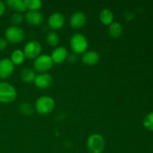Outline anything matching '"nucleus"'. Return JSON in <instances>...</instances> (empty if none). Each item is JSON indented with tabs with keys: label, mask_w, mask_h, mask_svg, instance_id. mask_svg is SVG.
Segmentation results:
<instances>
[{
	"label": "nucleus",
	"mask_w": 153,
	"mask_h": 153,
	"mask_svg": "<svg viewBox=\"0 0 153 153\" xmlns=\"http://www.w3.org/2000/svg\"><path fill=\"white\" fill-rule=\"evenodd\" d=\"M27 9L29 10H38L42 7V1L40 0H25Z\"/></svg>",
	"instance_id": "obj_22"
},
{
	"label": "nucleus",
	"mask_w": 153,
	"mask_h": 153,
	"mask_svg": "<svg viewBox=\"0 0 153 153\" xmlns=\"http://www.w3.org/2000/svg\"><path fill=\"white\" fill-rule=\"evenodd\" d=\"M105 147V140L102 135L94 134L87 140V148L89 153H102Z\"/></svg>",
	"instance_id": "obj_4"
},
{
	"label": "nucleus",
	"mask_w": 153,
	"mask_h": 153,
	"mask_svg": "<svg viewBox=\"0 0 153 153\" xmlns=\"http://www.w3.org/2000/svg\"><path fill=\"white\" fill-rule=\"evenodd\" d=\"M34 107L31 104L28 102H22L19 105V111L21 113L26 116H29L34 113Z\"/></svg>",
	"instance_id": "obj_21"
},
{
	"label": "nucleus",
	"mask_w": 153,
	"mask_h": 153,
	"mask_svg": "<svg viewBox=\"0 0 153 153\" xmlns=\"http://www.w3.org/2000/svg\"><path fill=\"white\" fill-rule=\"evenodd\" d=\"M17 97L16 89L7 82H0V102L10 103Z\"/></svg>",
	"instance_id": "obj_2"
},
{
	"label": "nucleus",
	"mask_w": 153,
	"mask_h": 153,
	"mask_svg": "<svg viewBox=\"0 0 153 153\" xmlns=\"http://www.w3.org/2000/svg\"><path fill=\"white\" fill-rule=\"evenodd\" d=\"M46 40L49 45L52 46H56L59 43V36L55 31H51L46 35Z\"/></svg>",
	"instance_id": "obj_20"
},
{
	"label": "nucleus",
	"mask_w": 153,
	"mask_h": 153,
	"mask_svg": "<svg viewBox=\"0 0 153 153\" xmlns=\"http://www.w3.org/2000/svg\"><path fill=\"white\" fill-rule=\"evenodd\" d=\"M143 124L145 128L149 131H153V111L145 116L143 120Z\"/></svg>",
	"instance_id": "obj_23"
},
{
	"label": "nucleus",
	"mask_w": 153,
	"mask_h": 153,
	"mask_svg": "<svg viewBox=\"0 0 153 153\" xmlns=\"http://www.w3.org/2000/svg\"><path fill=\"white\" fill-rule=\"evenodd\" d=\"M6 3L8 7L14 9L17 12L21 13V12L26 11L27 10L25 1H22V0H7Z\"/></svg>",
	"instance_id": "obj_15"
},
{
	"label": "nucleus",
	"mask_w": 153,
	"mask_h": 153,
	"mask_svg": "<svg viewBox=\"0 0 153 153\" xmlns=\"http://www.w3.org/2000/svg\"><path fill=\"white\" fill-rule=\"evenodd\" d=\"M36 75L34 70L30 68H24L20 72V78L24 82L31 83L34 82Z\"/></svg>",
	"instance_id": "obj_17"
},
{
	"label": "nucleus",
	"mask_w": 153,
	"mask_h": 153,
	"mask_svg": "<svg viewBox=\"0 0 153 153\" xmlns=\"http://www.w3.org/2000/svg\"><path fill=\"white\" fill-rule=\"evenodd\" d=\"M6 40L12 43H18L22 42L25 38L24 31L19 26H9L4 32Z\"/></svg>",
	"instance_id": "obj_5"
},
{
	"label": "nucleus",
	"mask_w": 153,
	"mask_h": 153,
	"mask_svg": "<svg viewBox=\"0 0 153 153\" xmlns=\"http://www.w3.org/2000/svg\"><path fill=\"white\" fill-rule=\"evenodd\" d=\"M24 19V16L20 12H15L10 16V22L13 25L17 26L18 25L22 23Z\"/></svg>",
	"instance_id": "obj_24"
},
{
	"label": "nucleus",
	"mask_w": 153,
	"mask_h": 153,
	"mask_svg": "<svg viewBox=\"0 0 153 153\" xmlns=\"http://www.w3.org/2000/svg\"><path fill=\"white\" fill-rule=\"evenodd\" d=\"M64 24V16L58 12L51 14L48 19V25L52 30H58L61 28Z\"/></svg>",
	"instance_id": "obj_10"
},
{
	"label": "nucleus",
	"mask_w": 153,
	"mask_h": 153,
	"mask_svg": "<svg viewBox=\"0 0 153 153\" xmlns=\"http://www.w3.org/2000/svg\"><path fill=\"white\" fill-rule=\"evenodd\" d=\"M68 56V52L64 46H58L55 48L51 54V58L53 63L61 64L67 59Z\"/></svg>",
	"instance_id": "obj_12"
},
{
	"label": "nucleus",
	"mask_w": 153,
	"mask_h": 153,
	"mask_svg": "<svg viewBox=\"0 0 153 153\" xmlns=\"http://www.w3.org/2000/svg\"><path fill=\"white\" fill-rule=\"evenodd\" d=\"M25 19L28 24L32 25H39L43 22V16L38 10H28L25 13Z\"/></svg>",
	"instance_id": "obj_11"
},
{
	"label": "nucleus",
	"mask_w": 153,
	"mask_h": 153,
	"mask_svg": "<svg viewBox=\"0 0 153 153\" xmlns=\"http://www.w3.org/2000/svg\"><path fill=\"white\" fill-rule=\"evenodd\" d=\"M99 60H100V55L95 51H88L85 52L82 57V62L90 66L96 64Z\"/></svg>",
	"instance_id": "obj_14"
},
{
	"label": "nucleus",
	"mask_w": 153,
	"mask_h": 153,
	"mask_svg": "<svg viewBox=\"0 0 153 153\" xmlns=\"http://www.w3.org/2000/svg\"><path fill=\"white\" fill-rule=\"evenodd\" d=\"M108 31L109 34H110L112 37L118 38V37H120L123 34V27L120 22H112L111 24L109 25Z\"/></svg>",
	"instance_id": "obj_16"
},
{
	"label": "nucleus",
	"mask_w": 153,
	"mask_h": 153,
	"mask_svg": "<svg viewBox=\"0 0 153 153\" xmlns=\"http://www.w3.org/2000/svg\"><path fill=\"white\" fill-rule=\"evenodd\" d=\"M5 9H6V7L4 3L3 2V1H0V16H1L3 14H4V11H5Z\"/></svg>",
	"instance_id": "obj_26"
},
{
	"label": "nucleus",
	"mask_w": 153,
	"mask_h": 153,
	"mask_svg": "<svg viewBox=\"0 0 153 153\" xmlns=\"http://www.w3.org/2000/svg\"><path fill=\"white\" fill-rule=\"evenodd\" d=\"M55 101L49 96L39 97L35 102V109L39 114L46 115L52 111L55 108Z\"/></svg>",
	"instance_id": "obj_1"
},
{
	"label": "nucleus",
	"mask_w": 153,
	"mask_h": 153,
	"mask_svg": "<svg viewBox=\"0 0 153 153\" xmlns=\"http://www.w3.org/2000/svg\"><path fill=\"white\" fill-rule=\"evenodd\" d=\"M14 70V64L9 58H2L0 60V79H7L10 76Z\"/></svg>",
	"instance_id": "obj_8"
},
{
	"label": "nucleus",
	"mask_w": 153,
	"mask_h": 153,
	"mask_svg": "<svg viewBox=\"0 0 153 153\" xmlns=\"http://www.w3.org/2000/svg\"><path fill=\"white\" fill-rule=\"evenodd\" d=\"M42 50V46L37 40H31L25 44L23 53L25 58L28 59L36 58L40 55Z\"/></svg>",
	"instance_id": "obj_7"
},
{
	"label": "nucleus",
	"mask_w": 153,
	"mask_h": 153,
	"mask_svg": "<svg viewBox=\"0 0 153 153\" xmlns=\"http://www.w3.org/2000/svg\"><path fill=\"white\" fill-rule=\"evenodd\" d=\"M100 19L104 25H110L113 22L114 14L109 9H103L100 14Z\"/></svg>",
	"instance_id": "obj_18"
},
{
	"label": "nucleus",
	"mask_w": 153,
	"mask_h": 153,
	"mask_svg": "<svg viewBox=\"0 0 153 153\" xmlns=\"http://www.w3.org/2000/svg\"><path fill=\"white\" fill-rule=\"evenodd\" d=\"M52 76L50 74L43 73L35 76L34 82L36 86L40 89H46L52 85Z\"/></svg>",
	"instance_id": "obj_9"
},
{
	"label": "nucleus",
	"mask_w": 153,
	"mask_h": 153,
	"mask_svg": "<svg viewBox=\"0 0 153 153\" xmlns=\"http://www.w3.org/2000/svg\"><path fill=\"white\" fill-rule=\"evenodd\" d=\"M7 44V42L5 39L4 38H0V51L4 50L6 48Z\"/></svg>",
	"instance_id": "obj_25"
},
{
	"label": "nucleus",
	"mask_w": 153,
	"mask_h": 153,
	"mask_svg": "<svg viewBox=\"0 0 153 153\" xmlns=\"http://www.w3.org/2000/svg\"><path fill=\"white\" fill-rule=\"evenodd\" d=\"M25 55H24L23 52L20 49H16L13 51L10 55V61H12L13 64H20L25 60Z\"/></svg>",
	"instance_id": "obj_19"
},
{
	"label": "nucleus",
	"mask_w": 153,
	"mask_h": 153,
	"mask_svg": "<svg viewBox=\"0 0 153 153\" xmlns=\"http://www.w3.org/2000/svg\"><path fill=\"white\" fill-rule=\"evenodd\" d=\"M53 66V61L51 56L48 55H40L34 61V68L36 71L44 73L50 70Z\"/></svg>",
	"instance_id": "obj_6"
},
{
	"label": "nucleus",
	"mask_w": 153,
	"mask_h": 153,
	"mask_svg": "<svg viewBox=\"0 0 153 153\" xmlns=\"http://www.w3.org/2000/svg\"><path fill=\"white\" fill-rule=\"evenodd\" d=\"M86 16L82 12H76L71 16L70 19V24L73 28H80L86 23Z\"/></svg>",
	"instance_id": "obj_13"
},
{
	"label": "nucleus",
	"mask_w": 153,
	"mask_h": 153,
	"mask_svg": "<svg viewBox=\"0 0 153 153\" xmlns=\"http://www.w3.org/2000/svg\"><path fill=\"white\" fill-rule=\"evenodd\" d=\"M88 43L86 37L80 33L73 34L70 38V47L74 54H82L88 49Z\"/></svg>",
	"instance_id": "obj_3"
},
{
	"label": "nucleus",
	"mask_w": 153,
	"mask_h": 153,
	"mask_svg": "<svg viewBox=\"0 0 153 153\" xmlns=\"http://www.w3.org/2000/svg\"><path fill=\"white\" fill-rule=\"evenodd\" d=\"M76 59H77V58L76 56V54H72L69 56V61L70 62H74V61H76Z\"/></svg>",
	"instance_id": "obj_27"
}]
</instances>
